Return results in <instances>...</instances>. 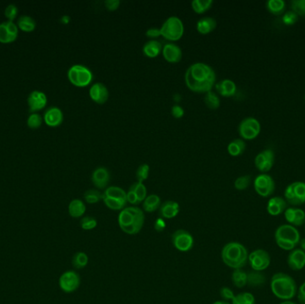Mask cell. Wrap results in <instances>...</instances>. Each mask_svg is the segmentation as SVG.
<instances>
[{
	"label": "cell",
	"instance_id": "4",
	"mask_svg": "<svg viewBox=\"0 0 305 304\" xmlns=\"http://www.w3.org/2000/svg\"><path fill=\"white\" fill-rule=\"evenodd\" d=\"M248 251L244 244L239 242H230L223 246L222 259L225 265L233 270L244 268L248 261Z\"/></svg>",
	"mask_w": 305,
	"mask_h": 304
},
{
	"label": "cell",
	"instance_id": "42",
	"mask_svg": "<svg viewBox=\"0 0 305 304\" xmlns=\"http://www.w3.org/2000/svg\"><path fill=\"white\" fill-rule=\"evenodd\" d=\"M251 180H252V177L250 175H243V176L238 177L235 180L234 186H235V188L239 191L245 190L246 188L249 187Z\"/></svg>",
	"mask_w": 305,
	"mask_h": 304
},
{
	"label": "cell",
	"instance_id": "11",
	"mask_svg": "<svg viewBox=\"0 0 305 304\" xmlns=\"http://www.w3.org/2000/svg\"><path fill=\"white\" fill-rule=\"evenodd\" d=\"M248 261L253 271H264L271 266V255L263 249H256L251 252L248 256Z\"/></svg>",
	"mask_w": 305,
	"mask_h": 304
},
{
	"label": "cell",
	"instance_id": "48",
	"mask_svg": "<svg viewBox=\"0 0 305 304\" xmlns=\"http://www.w3.org/2000/svg\"><path fill=\"white\" fill-rule=\"evenodd\" d=\"M18 15V8L15 4H10L6 6L5 9V16L8 19V21H13Z\"/></svg>",
	"mask_w": 305,
	"mask_h": 304
},
{
	"label": "cell",
	"instance_id": "8",
	"mask_svg": "<svg viewBox=\"0 0 305 304\" xmlns=\"http://www.w3.org/2000/svg\"><path fill=\"white\" fill-rule=\"evenodd\" d=\"M67 76L71 82L76 87H87L93 80V73L88 67L82 64L72 65L67 72Z\"/></svg>",
	"mask_w": 305,
	"mask_h": 304
},
{
	"label": "cell",
	"instance_id": "51",
	"mask_svg": "<svg viewBox=\"0 0 305 304\" xmlns=\"http://www.w3.org/2000/svg\"><path fill=\"white\" fill-rule=\"evenodd\" d=\"M121 5V1L120 0H106L105 1V6L107 10L110 11H114L119 8V6Z\"/></svg>",
	"mask_w": 305,
	"mask_h": 304
},
{
	"label": "cell",
	"instance_id": "13",
	"mask_svg": "<svg viewBox=\"0 0 305 304\" xmlns=\"http://www.w3.org/2000/svg\"><path fill=\"white\" fill-rule=\"evenodd\" d=\"M172 242L173 246L182 253L189 252L193 248L194 243V238L191 233L185 229H177L172 233Z\"/></svg>",
	"mask_w": 305,
	"mask_h": 304
},
{
	"label": "cell",
	"instance_id": "45",
	"mask_svg": "<svg viewBox=\"0 0 305 304\" xmlns=\"http://www.w3.org/2000/svg\"><path fill=\"white\" fill-rule=\"evenodd\" d=\"M290 5L294 14L298 16H305V0H293Z\"/></svg>",
	"mask_w": 305,
	"mask_h": 304
},
{
	"label": "cell",
	"instance_id": "57",
	"mask_svg": "<svg viewBox=\"0 0 305 304\" xmlns=\"http://www.w3.org/2000/svg\"><path fill=\"white\" fill-rule=\"evenodd\" d=\"M298 304L295 302H293L292 300H289V301H282L280 304Z\"/></svg>",
	"mask_w": 305,
	"mask_h": 304
},
{
	"label": "cell",
	"instance_id": "56",
	"mask_svg": "<svg viewBox=\"0 0 305 304\" xmlns=\"http://www.w3.org/2000/svg\"><path fill=\"white\" fill-rule=\"evenodd\" d=\"M300 249L301 250H303L304 252L305 253V238H303V239H301V241H300L299 243Z\"/></svg>",
	"mask_w": 305,
	"mask_h": 304
},
{
	"label": "cell",
	"instance_id": "25",
	"mask_svg": "<svg viewBox=\"0 0 305 304\" xmlns=\"http://www.w3.org/2000/svg\"><path fill=\"white\" fill-rule=\"evenodd\" d=\"M180 206L175 201H166L159 208V215L164 220H172L179 213Z\"/></svg>",
	"mask_w": 305,
	"mask_h": 304
},
{
	"label": "cell",
	"instance_id": "43",
	"mask_svg": "<svg viewBox=\"0 0 305 304\" xmlns=\"http://www.w3.org/2000/svg\"><path fill=\"white\" fill-rule=\"evenodd\" d=\"M80 224V227L84 230H92L97 226V221L94 217L86 216L81 218Z\"/></svg>",
	"mask_w": 305,
	"mask_h": 304
},
{
	"label": "cell",
	"instance_id": "6",
	"mask_svg": "<svg viewBox=\"0 0 305 304\" xmlns=\"http://www.w3.org/2000/svg\"><path fill=\"white\" fill-rule=\"evenodd\" d=\"M103 202L112 210H122L127 205V192L120 187L112 186L103 193Z\"/></svg>",
	"mask_w": 305,
	"mask_h": 304
},
{
	"label": "cell",
	"instance_id": "20",
	"mask_svg": "<svg viewBox=\"0 0 305 304\" xmlns=\"http://www.w3.org/2000/svg\"><path fill=\"white\" fill-rule=\"evenodd\" d=\"M287 208L288 203L282 196H273L267 203V212L273 217L282 214Z\"/></svg>",
	"mask_w": 305,
	"mask_h": 304
},
{
	"label": "cell",
	"instance_id": "23",
	"mask_svg": "<svg viewBox=\"0 0 305 304\" xmlns=\"http://www.w3.org/2000/svg\"><path fill=\"white\" fill-rule=\"evenodd\" d=\"M43 119L48 126L56 127L59 126L64 121V113L60 108L51 106L45 112Z\"/></svg>",
	"mask_w": 305,
	"mask_h": 304
},
{
	"label": "cell",
	"instance_id": "16",
	"mask_svg": "<svg viewBox=\"0 0 305 304\" xmlns=\"http://www.w3.org/2000/svg\"><path fill=\"white\" fill-rule=\"evenodd\" d=\"M19 28L13 21H5L0 23V42L11 43L17 39Z\"/></svg>",
	"mask_w": 305,
	"mask_h": 304
},
{
	"label": "cell",
	"instance_id": "9",
	"mask_svg": "<svg viewBox=\"0 0 305 304\" xmlns=\"http://www.w3.org/2000/svg\"><path fill=\"white\" fill-rule=\"evenodd\" d=\"M284 198L293 207L305 204V182L295 181L289 184L285 189Z\"/></svg>",
	"mask_w": 305,
	"mask_h": 304
},
{
	"label": "cell",
	"instance_id": "33",
	"mask_svg": "<svg viewBox=\"0 0 305 304\" xmlns=\"http://www.w3.org/2000/svg\"><path fill=\"white\" fill-rule=\"evenodd\" d=\"M231 279L236 288H244L245 286H247V272L243 271L242 269L234 270Z\"/></svg>",
	"mask_w": 305,
	"mask_h": 304
},
{
	"label": "cell",
	"instance_id": "1",
	"mask_svg": "<svg viewBox=\"0 0 305 304\" xmlns=\"http://www.w3.org/2000/svg\"><path fill=\"white\" fill-rule=\"evenodd\" d=\"M185 81L187 87L192 91L207 93L215 85L216 73L205 63H194L186 71Z\"/></svg>",
	"mask_w": 305,
	"mask_h": 304
},
{
	"label": "cell",
	"instance_id": "17",
	"mask_svg": "<svg viewBox=\"0 0 305 304\" xmlns=\"http://www.w3.org/2000/svg\"><path fill=\"white\" fill-rule=\"evenodd\" d=\"M285 219L289 225L302 227L305 224V211L299 207H289L284 212Z\"/></svg>",
	"mask_w": 305,
	"mask_h": 304
},
{
	"label": "cell",
	"instance_id": "7",
	"mask_svg": "<svg viewBox=\"0 0 305 304\" xmlns=\"http://www.w3.org/2000/svg\"><path fill=\"white\" fill-rule=\"evenodd\" d=\"M160 30L161 36L164 39L176 41L181 39L183 36V22L177 16H170L162 23Z\"/></svg>",
	"mask_w": 305,
	"mask_h": 304
},
{
	"label": "cell",
	"instance_id": "30",
	"mask_svg": "<svg viewBox=\"0 0 305 304\" xmlns=\"http://www.w3.org/2000/svg\"><path fill=\"white\" fill-rule=\"evenodd\" d=\"M266 282V276L261 271H252L247 273V285L252 288H259Z\"/></svg>",
	"mask_w": 305,
	"mask_h": 304
},
{
	"label": "cell",
	"instance_id": "18",
	"mask_svg": "<svg viewBox=\"0 0 305 304\" xmlns=\"http://www.w3.org/2000/svg\"><path fill=\"white\" fill-rule=\"evenodd\" d=\"M89 96L97 104H105L109 98V90L102 82H96L89 89Z\"/></svg>",
	"mask_w": 305,
	"mask_h": 304
},
{
	"label": "cell",
	"instance_id": "50",
	"mask_svg": "<svg viewBox=\"0 0 305 304\" xmlns=\"http://www.w3.org/2000/svg\"><path fill=\"white\" fill-rule=\"evenodd\" d=\"M146 37H148L150 39H154L161 36V30L160 28H149L146 32H145Z\"/></svg>",
	"mask_w": 305,
	"mask_h": 304
},
{
	"label": "cell",
	"instance_id": "22",
	"mask_svg": "<svg viewBox=\"0 0 305 304\" xmlns=\"http://www.w3.org/2000/svg\"><path fill=\"white\" fill-rule=\"evenodd\" d=\"M48 103V97L44 92L34 90L28 96V105L30 110L33 112L43 109Z\"/></svg>",
	"mask_w": 305,
	"mask_h": 304
},
{
	"label": "cell",
	"instance_id": "10",
	"mask_svg": "<svg viewBox=\"0 0 305 304\" xmlns=\"http://www.w3.org/2000/svg\"><path fill=\"white\" fill-rule=\"evenodd\" d=\"M254 188L256 193L260 196L267 198L275 192L276 184L271 175L267 173H261L255 178Z\"/></svg>",
	"mask_w": 305,
	"mask_h": 304
},
{
	"label": "cell",
	"instance_id": "19",
	"mask_svg": "<svg viewBox=\"0 0 305 304\" xmlns=\"http://www.w3.org/2000/svg\"><path fill=\"white\" fill-rule=\"evenodd\" d=\"M288 265L294 271H300L305 268V253L300 248L291 251L288 256Z\"/></svg>",
	"mask_w": 305,
	"mask_h": 304
},
{
	"label": "cell",
	"instance_id": "53",
	"mask_svg": "<svg viewBox=\"0 0 305 304\" xmlns=\"http://www.w3.org/2000/svg\"><path fill=\"white\" fill-rule=\"evenodd\" d=\"M184 113H185V111H184L183 107L181 105H174L172 107V116L179 119L181 117L184 116Z\"/></svg>",
	"mask_w": 305,
	"mask_h": 304
},
{
	"label": "cell",
	"instance_id": "27",
	"mask_svg": "<svg viewBox=\"0 0 305 304\" xmlns=\"http://www.w3.org/2000/svg\"><path fill=\"white\" fill-rule=\"evenodd\" d=\"M216 26V20L211 16L203 17L196 22V30L202 34L210 33L215 30Z\"/></svg>",
	"mask_w": 305,
	"mask_h": 304
},
{
	"label": "cell",
	"instance_id": "46",
	"mask_svg": "<svg viewBox=\"0 0 305 304\" xmlns=\"http://www.w3.org/2000/svg\"><path fill=\"white\" fill-rule=\"evenodd\" d=\"M43 118L38 112H32L30 114L27 120V124L31 128H38L42 124Z\"/></svg>",
	"mask_w": 305,
	"mask_h": 304
},
{
	"label": "cell",
	"instance_id": "3",
	"mask_svg": "<svg viewBox=\"0 0 305 304\" xmlns=\"http://www.w3.org/2000/svg\"><path fill=\"white\" fill-rule=\"evenodd\" d=\"M271 290L277 299L289 301L297 295L298 287L293 276L284 272H277L272 276Z\"/></svg>",
	"mask_w": 305,
	"mask_h": 304
},
{
	"label": "cell",
	"instance_id": "60",
	"mask_svg": "<svg viewBox=\"0 0 305 304\" xmlns=\"http://www.w3.org/2000/svg\"></svg>",
	"mask_w": 305,
	"mask_h": 304
},
{
	"label": "cell",
	"instance_id": "21",
	"mask_svg": "<svg viewBox=\"0 0 305 304\" xmlns=\"http://www.w3.org/2000/svg\"><path fill=\"white\" fill-rule=\"evenodd\" d=\"M110 172L106 167H97L92 173V182L97 189H105L110 181Z\"/></svg>",
	"mask_w": 305,
	"mask_h": 304
},
{
	"label": "cell",
	"instance_id": "14",
	"mask_svg": "<svg viewBox=\"0 0 305 304\" xmlns=\"http://www.w3.org/2000/svg\"><path fill=\"white\" fill-rule=\"evenodd\" d=\"M80 286V276L76 271H68L59 277V287L64 293L75 292Z\"/></svg>",
	"mask_w": 305,
	"mask_h": 304
},
{
	"label": "cell",
	"instance_id": "38",
	"mask_svg": "<svg viewBox=\"0 0 305 304\" xmlns=\"http://www.w3.org/2000/svg\"><path fill=\"white\" fill-rule=\"evenodd\" d=\"M103 193L97 189H89L84 193V199L89 205H94L103 200Z\"/></svg>",
	"mask_w": 305,
	"mask_h": 304
},
{
	"label": "cell",
	"instance_id": "55",
	"mask_svg": "<svg viewBox=\"0 0 305 304\" xmlns=\"http://www.w3.org/2000/svg\"><path fill=\"white\" fill-rule=\"evenodd\" d=\"M127 202L133 205H138L140 204L136 193H134L132 190H129V189L127 192Z\"/></svg>",
	"mask_w": 305,
	"mask_h": 304
},
{
	"label": "cell",
	"instance_id": "2",
	"mask_svg": "<svg viewBox=\"0 0 305 304\" xmlns=\"http://www.w3.org/2000/svg\"><path fill=\"white\" fill-rule=\"evenodd\" d=\"M144 223V210L139 207H125L118 216V224L122 232L134 236L139 234Z\"/></svg>",
	"mask_w": 305,
	"mask_h": 304
},
{
	"label": "cell",
	"instance_id": "15",
	"mask_svg": "<svg viewBox=\"0 0 305 304\" xmlns=\"http://www.w3.org/2000/svg\"><path fill=\"white\" fill-rule=\"evenodd\" d=\"M275 162V154L271 149H265L256 155L255 165L261 173H267L272 169Z\"/></svg>",
	"mask_w": 305,
	"mask_h": 304
},
{
	"label": "cell",
	"instance_id": "35",
	"mask_svg": "<svg viewBox=\"0 0 305 304\" xmlns=\"http://www.w3.org/2000/svg\"><path fill=\"white\" fill-rule=\"evenodd\" d=\"M17 26L23 32H30L34 31V29L36 28V21L32 16H22L18 19Z\"/></svg>",
	"mask_w": 305,
	"mask_h": 304
},
{
	"label": "cell",
	"instance_id": "12",
	"mask_svg": "<svg viewBox=\"0 0 305 304\" xmlns=\"http://www.w3.org/2000/svg\"><path fill=\"white\" fill-rule=\"evenodd\" d=\"M261 132V124L254 117H247L242 120L239 125V133L241 138L246 140H253Z\"/></svg>",
	"mask_w": 305,
	"mask_h": 304
},
{
	"label": "cell",
	"instance_id": "40",
	"mask_svg": "<svg viewBox=\"0 0 305 304\" xmlns=\"http://www.w3.org/2000/svg\"><path fill=\"white\" fill-rule=\"evenodd\" d=\"M128 189L132 190L134 193H136L139 203L144 202V200L147 196V190H146V188L143 183L139 182V181L133 183Z\"/></svg>",
	"mask_w": 305,
	"mask_h": 304
},
{
	"label": "cell",
	"instance_id": "29",
	"mask_svg": "<svg viewBox=\"0 0 305 304\" xmlns=\"http://www.w3.org/2000/svg\"><path fill=\"white\" fill-rule=\"evenodd\" d=\"M86 205L83 201L80 199H73L70 202L68 206V212L72 218L78 219L81 218L86 212Z\"/></svg>",
	"mask_w": 305,
	"mask_h": 304
},
{
	"label": "cell",
	"instance_id": "31",
	"mask_svg": "<svg viewBox=\"0 0 305 304\" xmlns=\"http://www.w3.org/2000/svg\"><path fill=\"white\" fill-rule=\"evenodd\" d=\"M161 198L156 193L147 195L143 202V210L145 212H154L159 210L161 206Z\"/></svg>",
	"mask_w": 305,
	"mask_h": 304
},
{
	"label": "cell",
	"instance_id": "26",
	"mask_svg": "<svg viewBox=\"0 0 305 304\" xmlns=\"http://www.w3.org/2000/svg\"><path fill=\"white\" fill-rule=\"evenodd\" d=\"M214 86H215L217 92L225 97L232 96L237 92L236 83L229 79H224L221 81L217 82Z\"/></svg>",
	"mask_w": 305,
	"mask_h": 304
},
{
	"label": "cell",
	"instance_id": "47",
	"mask_svg": "<svg viewBox=\"0 0 305 304\" xmlns=\"http://www.w3.org/2000/svg\"><path fill=\"white\" fill-rule=\"evenodd\" d=\"M298 20V16L296 14H294L293 11L287 12L286 14H284L282 17V22L284 24L290 26V25H294L295 22Z\"/></svg>",
	"mask_w": 305,
	"mask_h": 304
},
{
	"label": "cell",
	"instance_id": "61",
	"mask_svg": "<svg viewBox=\"0 0 305 304\" xmlns=\"http://www.w3.org/2000/svg\"></svg>",
	"mask_w": 305,
	"mask_h": 304
},
{
	"label": "cell",
	"instance_id": "24",
	"mask_svg": "<svg viewBox=\"0 0 305 304\" xmlns=\"http://www.w3.org/2000/svg\"><path fill=\"white\" fill-rule=\"evenodd\" d=\"M161 52L164 59L170 63H178L182 59V50L174 43H166Z\"/></svg>",
	"mask_w": 305,
	"mask_h": 304
},
{
	"label": "cell",
	"instance_id": "59",
	"mask_svg": "<svg viewBox=\"0 0 305 304\" xmlns=\"http://www.w3.org/2000/svg\"><path fill=\"white\" fill-rule=\"evenodd\" d=\"M222 304H229L228 302H226V301H222Z\"/></svg>",
	"mask_w": 305,
	"mask_h": 304
},
{
	"label": "cell",
	"instance_id": "44",
	"mask_svg": "<svg viewBox=\"0 0 305 304\" xmlns=\"http://www.w3.org/2000/svg\"><path fill=\"white\" fill-rule=\"evenodd\" d=\"M150 167L147 163H143L139 166L137 172H136V177L139 182L143 183L144 180L147 179L149 176Z\"/></svg>",
	"mask_w": 305,
	"mask_h": 304
},
{
	"label": "cell",
	"instance_id": "34",
	"mask_svg": "<svg viewBox=\"0 0 305 304\" xmlns=\"http://www.w3.org/2000/svg\"><path fill=\"white\" fill-rule=\"evenodd\" d=\"M267 9L274 16L283 15L286 9V3L283 0H269L266 4Z\"/></svg>",
	"mask_w": 305,
	"mask_h": 304
},
{
	"label": "cell",
	"instance_id": "58",
	"mask_svg": "<svg viewBox=\"0 0 305 304\" xmlns=\"http://www.w3.org/2000/svg\"><path fill=\"white\" fill-rule=\"evenodd\" d=\"M62 21H63V22H64V23H68V22H70V17L64 16L62 17Z\"/></svg>",
	"mask_w": 305,
	"mask_h": 304
},
{
	"label": "cell",
	"instance_id": "28",
	"mask_svg": "<svg viewBox=\"0 0 305 304\" xmlns=\"http://www.w3.org/2000/svg\"><path fill=\"white\" fill-rule=\"evenodd\" d=\"M143 53L150 58L156 57L162 51V45L156 39H151L143 46Z\"/></svg>",
	"mask_w": 305,
	"mask_h": 304
},
{
	"label": "cell",
	"instance_id": "36",
	"mask_svg": "<svg viewBox=\"0 0 305 304\" xmlns=\"http://www.w3.org/2000/svg\"><path fill=\"white\" fill-rule=\"evenodd\" d=\"M72 264L76 270H82L89 264V256L84 252H78L73 255Z\"/></svg>",
	"mask_w": 305,
	"mask_h": 304
},
{
	"label": "cell",
	"instance_id": "41",
	"mask_svg": "<svg viewBox=\"0 0 305 304\" xmlns=\"http://www.w3.org/2000/svg\"><path fill=\"white\" fill-rule=\"evenodd\" d=\"M205 103L210 109L215 110V109H218L220 107L221 100H220V97L218 96V95L211 90V91L206 93Z\"/></svg>",
	"mask_w": 305,
	"mask_h": 304
},
{
	"label": "cell",
	"instance_id": "37",
	"mask_svg": "<svg viewBox=\"0 0 305 304\" xmlns=\"http://www.w3.org/2000/svg\"><path fill=\"white\" fill-rule=\"evenodd\" d=\"M231 304H256V297L249 292H243L235 295Z\"/></svg>",
	"mask_w": 305,
	"mask_h": 304
},
{
	"label": "cell",
	"instance_id": "49",
	"mask_svg": "<svg viewBox=\"0 0 305 304\" xmlns=\"http://www.w3.org/2000/svg\"><path fill=\"white\" fill-rule=\"evenodd\" d=\"M220 293H221L222 298L223 299L224 301H226V302L232 301L234 297H235V293H234L233 291H232L230 288H227V287L222 288V289H221V291H220Z\"/></svg>",
	"mask_w": 305,
	"mask_h": 304
},
{
	"label": "cell",
	"instance_id": "54",
	"mask_svg": "<svg viewBox=\"0 0 305 304\" xmlns=\"http://www.w3.org/2000/svg\"><path fill=\"white\" fill-rule=\"evenodd\" d=\"M296 296H297L299 304H305V281L298 288Z\"/></svg>",
	"mask_w": 305,
	"mask_h": 304
},
{
	"label": "cell",
	"instance_id": "52",
	"mask_svg": "<svg viewBox=\"0 0 305 304\" xmlns=\"http://www.w3.org/2000/svg\"><path fill=\"white\" fill-rule=\"evenodd\" d=\"M154 227H155V229H156V231H157V232L164 231L165 228H166L165 220L162 219V218L156 219V221H155V224H154Z\"/></svg>",
	"mask_w": 305,
	"mask_h": 304
},
{
	"label": "cell",
	"instance_id": "32",
	"mask_svg": "<svg viewBox=\"0 0 305 304\" xmlns=\"http://www.w3.org/2000/svg\"><path fill=\"white\" fill-rule=\"evenodd\" d=\"M245 143L241 138H237L232 140L227 145V152L231 156H239L242 155L245 150Z\"/></svg>",
	"mask_w": 305,
	"mask_h": 304
},
{
	"label": "cell",
	"instance_id": "39",
	"mask_svg": "<svg viewBox=\"0 0 305 304\" xmlns=\"http://www.w3.org/2000/svg\"><path fill=\"white\" fill-rule=\"evenodd\" d=\"M213 0H193L191 5L192 8L197 14H203L211 8Z\"/></svg>",
	"mask_w": 305,
	"mask_h": 304
},
{
	"label": "cell",
	"instance_id": "5",
	"mask_svg": "<svg viewBox=\"0 0 305 304\" xmlns=\"http://www.w3.org/2000/svg\"><path fill=\"white\" fill-rule=\"evenodd\" d=\"M274 239L279 248L291 252L299 245L301 234L297 227L289 224H282L275 230Z\"/></svg>",
	"mask_w": 305,
	"mask_h": 304
}]
</instances>
